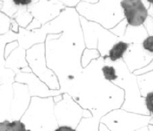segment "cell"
<instances>
[{"label":"cell","instance_id":"cell-19","mask_svg":"<svg viewBox=\"0 0 153 131\" xmlns=\"http://www.w3.org/2000/svg\"><path fill=\"white\" fill-rule=\"evenodd\" d=\"M0 1L3 3L0 11L11 18L18 10V7L14 5L12 0H0Z\"/></svg>","mask_w":153,"mask_h":131},{"label":"cell","instance_id":"cell-15","mask_svg":"<svg viewBox=\"0 0 153 131\" xmlns=\"http://www.w3.org/2000/svg\"><path fill=\"white\" fill-rule=\"evenodd\" d=\"M11 18L15 20L20 27L23 28V29H26V26L33 20L32 15L28 11L27 6L19 7L17 12L14 14Z\"/></svg>","mask_w":153,"mask_h":131},{"label":"cell","instance_id":"cell-23","mask_svg":"<svg viewBox=\"0 0 153 131\" xmlns=\"http://www.w3.org/2000/svg\"><path fill=\"white\" fill-rule=\"evenodd\" d=\"M141 46L144 50L153 53V36H148L141 43Z\"/></svg>","mask_w":153,"mask_h":131},{"label":"cell","instance_id":"cell-26","mask_svg":"<svg viewBox=\"0 0 153 131\" xmlns=\"http://www.w3.org/2000/svg\"><path fill=\"white\" fill-rule=\"evenodd\" d=\"M17 47H19V44L17 42V41H12V42L8 43L6 45H5V58H6L7 57L9 56V54L14 50L15 48H17Z\"/></svg>","mask_w":153,"mask_h":131},{"label":"cell","instance_id":"cell-2","mask_svg":"<svg viewBox=\"0 0 153 131\" xmlns=\"http://www.w3.org/2000/svg\"><path fill=\"white\" fill-rule=\"evenodd\" d=\"M45 34H60V37L81 50L86 48L83 32L80 23V15L75 8L65 7L56 18L42 25L41 28Z\"/></svg>","mask_w":153,"mask_h":131},{"label":"cell","instance_id":"cell-29","mask_svg":"<svg viewBox=\"0 0 153 131\" xmlns=\"http://www.w3.org/2000/svg\"><path fill=\"white\" fill-rule=\"evenodd\" d=\"M12 2L15 6L19 8L21 6H28L32 3V0H12Z\"/></svg>","mask_w":153,"mask_h":131},{"label":"cell","instance_id":"cell-34","mask_svg":"<svg viewBox=\"0 0 153 131\" xmlns=\"http://www.w3.org/2000/svg\"><path fill=\"white\" fill-rule=\"evenodd\" d=\"M141 1H142V2H143V5H145L146 8H149V6L150 3H149V2H147L146 0H141Z\"/></svg>","mask_w":153,"mask_h":131},{"label":"cell","instance_id":"cell-21","mask_svg":"<svg viewBox=\"0 0 153 131\" xmlns=\"http://www.w3.org/2000/svg\"><path fill=\"white\" fill-rule=\"evenodd\" d=\"M11 17L0 11V35L7 33L10 30Z\"/></svg>","mask_w":153,"mask_h":131},{"label":"cell","instance_id":"cell-5","mask_svg":"<svg viewBox=\"0 0 153 131\" xmlns=\"http://www.w3.org/2000/svg\"><path fill=\"white\" fill-rule=\"evenodd\" d=\"M26 59L32 73L45 82L51 90H59L57 76L47 66L45 43L33 45L26 50Z\"/></svg>","mask_w":153,"mask_h":131},{"label":"cell","instance_id":"cell-9","mask_svg":"<svg viewBox=\"0 0 153 131\" xmlns=\"http://www.w3.org/2000/svg\"><path fill=\"white\" fill-rule=\"evenodd\" d=\"M120 7L128 25L137 26L143 25L148 16L147 8L141 0H122Z\"/></svg>","mask_w":153,"mask_h":131},{"label":"cell","instance_id":"cell-13","mask_svg":"<svg viewBox=\"0 0 153 131\" xmlns=\"http://www.w3.org/2000/svg\"><path fill=\"white\" fill-rule=\"evenodd\" d=\"M137 76V82L140 92L144 97L153 91V70Z\"/></svg>","mask_w":153,"mask_h":131},{"label":"cell","instance_id":"cell-27","mask_svg":"<svg viewBox=\"0 0 153 131\" xmlns=\"http://www.w3.org/2000/svg\"><path fill=\"white\" fill-rule=\"evenodd\" d=\"M42 26V25L41 24L40 22L37 20L36 19L33 18V20H32L30 23L26 26V29L28 31H32V30H35V29H41Z\"/></svg>","mask_w":153,"mask_h":131},{"label":"cell","instance_id":"cell-12","mask_svg":"<svg viewBox=\"0 0 153 131\" xmlns=\"http://www.w3.org/2000/svg\"><path fill=\"white\" fill-rule=\"evenodd\" d=\"M149 35L143 25L132 26L128 25L126 32L123 37L119 38V41H123L128 44H141Z\"/></svg>","mask_w":153,"mask_h":131},{"label":"cell","instance_id":"cell-32","mask_svg":"<svg viewBox=\"0 0 153 131\" xmlns=\"http://www.w3.org/2000/svg\"><path fill=\"white\" fill-rule=\"evenodd\" d=\"M147 14H148V16L153 17V3L150 4L149 8H147Z\"/></svg>","mask_w":153,"mask_h":131},{"label":"cell","instance_id":"cell-17","mask_svg":"<svg viewBox=\"0 0 153 131\" xmlns=\"http://www.w3.org/2000/svg\"><path fill=\"white\" fill-rule=\"evenodd\" d=\"M99 52L97 49H88L85 48L82 52L81 55V66L83 68H85L92 60L97 59L100 58Z\"/></svg>","mask_w":153,"mask_h":131},{"label":"cell","instance_id":"cell-16","mask_svg":"<svg viewBox=\"0 0 153 131\" xmlns=\"http://www.w3.org/2000/svg\"><path fill=\"white\" fill-rule=\"evenodd\" d=\"M0 131H32L27 129L20 120H4L0 121Z\"/></svg>","mask_w":153,"mask_h":131},{"label":"cell","instance_id":"cell-10","mask_svg":"<svg viewBox=\"0 0 153 131\" xmlns=\"http://www.w3.org/2000/svg\"><path fill=\"white\" fill-rule=\"evenodd\" d=\"M5 67L11 69L14 73H31L32 70L26 59V50L19 46L14 50L5 58Z\"/></svg>","mask_w":153,"mask_h":131},{"label":"cell","instance_id":"cell-4","mask_svg":"<svg viewBox=\"0 0 153 131\" xmlns=\"http://www.w3.org/2000/svg\"><path fill=\"white\" fill-rule=\"evenodd\" d=\"M80 23L86 48L97 49L101 57L107 56L109 50L119 41L118 37L98 23L89 21L81 16Z\"/></svg>","mask_w":153,"mask_h":131},{"label":"cell","instance_id":"cell-30","mask_svg":"<svg viewBox=\"0 0 153 131\" xmlns=\"http://www.w3.org/2000/svg\"><path fill=\"white\" fill-rule=\"evenodd\" d=\"M19 27L20 26H18L17 23H16L15 20L14 19L11 18V24H10V30L12 31L14 33H18L19 32Z\"/></svg>","mask_w":153,"mask_h":131},{"label":"cell","instance_id":"cell-18","mask_svg":"<svg viewBox=\"0 0 153 131\" xmlns=\"http://www.w3.org/2000/svg\"><path fill=\"white\" fill-rule=\"evenodd\" d=\"M101 71L103 77L108 82H112L118 78L116 68L110 64H104L101 67Z\"/></svg>","mask_w":153,"mask_h":131},{"label":"cell","instance_id":"cell-31","mask_svg":"<svg viewBox=\"0 0 153 131\" xmlns=\"http://www.w3.org/2000/svg\"><path fill=\"white\" fill-rule=\"evenodd\" d=\"M54 131H76L75 128L71 127L70 126H59L56 127Z\"/></svg>","mask_w":153,"mask_h":131},{"label":"cell","instance_id":"cell-14","mask_svg":"<svg viewBox=\"0 0 153 131\" xmlns=\"http://www.w3.org/2000/svg\"><path fill=\"white\" fill-rule=\"evenodd\" d=\"M129 44L123 41H118L115 43L109 50L107 58L111 62H115L123 58V56L127 51Z\"/></svg>","mask_w":153,"mask_h":131},{"label":"cell","instance_id":"cell-7","mask_svg":"<svg viewBox=\"0 0 153 131\" xmlns=\"http://www.w3.org/2000/svg\"><path fill=\"white\" fill-rule=\"evenodd\" d=\"M122 60L128 70L133 73L153 61V53L143 49L141 44H131Z\"/></svg>","mask_w":153,"mask_h":131},{"label":"cell","instance_id":"cell-35","mask_svg":"<svg viewBox=\"0 0 153 131\" xmlns=\"http://www.w3.org/2000/svg\"><path fill=\"white\" fill-rule=\"evenodd\" d=\"M2 5H3V3H2V2H1V1H0V11H1V8H2Z\"/></svg>","mask_w":153,"mask_h":131},{"label":"cell","instance_id":"cell-36","mask_svg":"<svg viewBox=\"0 0 153 131\" xmlns=\"http://www.w3.org/2000/svg\"><path fill=\"white\" fill-rule=\"evenodd\" d=\"M146 1L149 2V3H150V4L153 3V0H146Z\"/></svg>","mask_w":153,"mask_h":131},{"label":"cell","instance_id":"cell-25","mask_svg":"<svg viewBox=\"0 0 153 131\" xmlns=\"http://www.w3.org/2000/svg\"><path fill=\"white\" fill-rule=\"evenodd\" d=\"M153 70V61H151L149 64L144 66V67H141V68L138 69V70H134L133 72L135 76H139V75L144 74V73H146L149 71H152Z\"/></svg>","mask_w":153,"mask_h":131},{"label":"cell","instance_id":"cell-33","mask_svg":"<svg viewBox=\"0 0 153 131\" xmlns=\"http://www.w3.org/2000/svg\"><path fill=\"white\" fill-rule=\"evenodd\" d=\"M80 2H87V3H90V4H94L98 2V0H79Z\"/></svg>","mask_w":153,"mask_h":131},{"label":"cell","instance_id":"cell-3","mask_svg":"<svg viewBox=\"0 0 153 131\" xmlns=\"http://www.w3.org/2000/svg\"><path fill=\"white\" fill-rule=\"evenodd\" d=\"M122 0H98L94 4L80 2L75 7L79 15L89 21L98 23L107 29L114 27L123 19Z\"/></svg>","mask_w":153,"mask_h":131},{"label":"cell","instance_id":"cell-11","mask_svg":"<svg viewBox=\"0 0 153 131\" xmlns=\"http://www.w3.org/2000/svg\"><path fill=\"white\" fill-rule=\"evenodd\" d=\"M17 42L19 46L22 47L25 50L30 48L33 45L45 43L47 35L44 33L41 29L28 31L26 29L19 27L17 33Z\"/></svg>","mask_w":153,"mask_h":131},{"label":"cell","instance_id":"cell-6","mask_svg":"<svg viewBox=\"0 0 153 131\" xmlns=\"http://www.w3.org/2000/svg\"><path fill=\"white\" fill-rule=\"evenodd\" d=\"M65 8V6L58 0H38L27 6L28 11L42 25L53 20Z\"/></svg>","mask_w":153,"mask_h":131},{"label":"cell","instance_id":"cell-1","mask_svg":"<svg viewBox=\"0 0 153 131\" xmlns=\"http://www.w3.org/2000/svg\"><path fill=\"white\" fill-rule=\"evenodd\" d=\"M45 46L47 66L57 76L60 92H66L83 70V50L62 38L60 34H48Z\"/></svg>","mask_w":153,"mask_h":131},{"label":"cell","instance_id":"cell-24","mask_svg":"<svg viewBox=\"0 0 153 131\" xmlns=\"http://www.w3.org/2000/svg\"><path fill=\"white\" fill-rule=\"evenodd\" d=\"M143 26L146 30L149 36H153V17L147 16L145 21L143 23Z\"/></svg>","mask_w":153,"mask_h":131},{"label":"cell","instance_id":"cell-28","mask_svg":"<svg viewBox=\"0 0 153 131\" xmlns=\"http://www.w3.org/2000/svg\"><path fill=\"white\" fill-rule=\"evenodd\" d=\"M61 2L65 7L69 8H75L76 5L80 2L79 0H58Z\"/></svg>","mask_w":153,"mask_h":131},{"label":"cell","instance_id":"cell-20","mask_svg":"<svg viewBox=\"0 0 153 131\" xmlns=\"http://www.w3.org/2000/svg\"><path fill=\"white\" fill-rule=\"evenodd\" d=\"M127 26H128L127 21H126V19L124 18L123 19L120 23H117L114 27L109 29V31H110L111 33H113L114 35L118 37L119 38H120L121 37L123 36V35H124Z\"/></svg>","mask_w":153,"mask_h":131},{"label":"cell","instance_id":"cell-8","mask_svg":"<svg viewBox=\"0 0 153 131\" xmlns=\"http://www.w3.org/2000/svg\"><path fill=\"white\" fill-rule=\"evenodd\" d=\"M14 82L26 84L29 89V95L32 96L48 97L62 93L59 90L50 89L45 82H42L32 72L31 73L17 72L15 73Z\"/></svg>","mask_w":153,"mask_h":131},{"label":"cell","instance_id":"cell-22","mask_svg":"<svg viewBox=\"0 0 153 131\" xmlns=\"http://www.w3.org/2000/svg\"><path fill=\"white\" fill-rule=\"evenodd\" d=\"M153 92H149L144 97V105L146 110H148L149 115L152 116L153 112Z\"/></svg>","mask_w":153,"mask_h":131}]
</instances>
